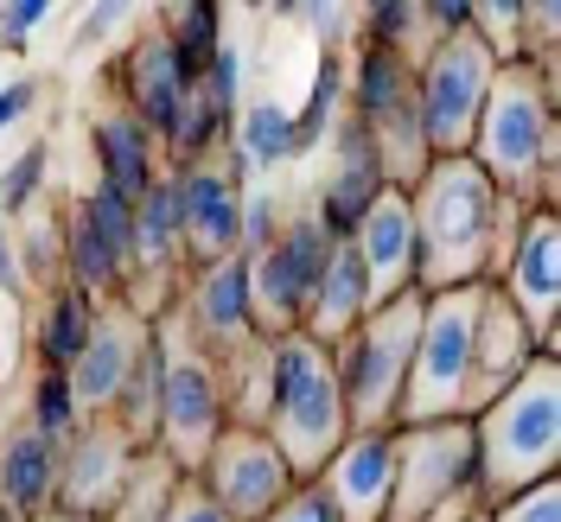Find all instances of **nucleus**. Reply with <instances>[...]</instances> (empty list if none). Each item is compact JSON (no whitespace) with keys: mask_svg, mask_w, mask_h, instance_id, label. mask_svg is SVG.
I'll use <instances>...</instances> for the list:
<instances>
[{"mask_svg":"<svg viewBox=\"0 0 561 522\" xmlns=\"http://www.w3.org/2000/svg\"><path fill=\"white\" fill-rule=\"evenodd\" d=\"M409 210H415V287L447 293L497 275L504 230L536 205L504 198L466 153H454V160H427V173L409 185Z\"/></svg>","mask_w":561,"mask_h":522,"instance_id":"nucleus-1","label":"nucleus"},{"mask_svg":"<svg viewBox=\"0 0 561 522\" xmlns=\"http://www.w3.org/2000/svg\"><path fill=\"white\" fill-rule=\"evenodd\" d=\"M224 147H230V121L192 90L185 108H179V121H173V135L160 140V160H167V166H198V160L224 153Z\"/></svg>","mask_w":561,"mask_h":522,"instance_id":"nucleus-33","label":"nucleus"},{"mask_svg":"<svg viewBox=\"0 0 561 522\" xmlns=\"http://www.w3.org/2000/svg\"><path fill=\"white\" fill-rule=\"evenodd\" d=\"M160 33L173 45V58L185 65V77L198 83L205 65L217 58V45H224V7H217V0H185V7H173V13L160 20Z\"/></svg>","mask_w":561,"mask_h":522,"instance_id":"nucleus-32","label":"nucleus"},{"mask_svg":"<svg viewBox=\"0 0 561 522\" xmlns=\"http://www.w3.org/2000/svg\"><path fill=\"white\" fill-rule=\"evenodd\" d=\"M217 383H224V415L230 427H262L275 402V338H249V345L217 357Z\"/></svg>","mask_w":561,"mask_h":522,"instance_id":"nucleus-26","label":"nucleus"},{"mask_svg":"<svg viewBox=\"0 0 561 522\" xmlns=\"http://www.w3.org/2000/svg\"><path fill=\"white\" fill-rule=\"evenodd\" d=\"M0 503L20 522L58 510V446L33 433L20 415H7V427H0Z\"/></svg>","mask_w":561,"mask_h":522,"instance_id":"nucleus-22","label":"nucleus"},{"mask_svg":"<svg viewBox=\"0 0 561 522\" xmlns=\"http://www.w3.org/2000/svg\"><path fill=\"white\" fill-rule=\"evenodd\" d=\"M339 115H345V51H319L307 103L287 108V121H294V160H307L313 147H325V135H332Z\"/></svg>","mask_w":561,"mask_h":522,"instance_id":"nucleus-30","label":"nucleus"},{"mask_svg":"<svg viewBox=\"0 0 561 522\" xmlns=\"http://www.w3.org/2000/svg\"><path fill=\"white\" fill-rule=\"evenodd\" d=\"M325 255H332V236L319 230L313 210H287L275 243L262 255H249V313H255L262 338H287V332L307 325L313 287L325 275Z\"/></svg>","mask_w":561,"mask_h":522,"instance_id":"nucleus-11","label":"nucleus"},{"mask_svg":"<svg viewBox=\"0 0 561 522\" xmlns=\"http://www.w3.org/2000/svg\"><path fill=\"white\" fill-rule=\"evenodd\" d=\"M280 223H287V205H280L275 192H243V255H262V248L280 236Z\"/></svg>","mask_w":561,"mask_h":522,"instance_id":"nucleus-37","label":"nucleus"},{"mask_svg":"<svg viewBox=\"0 0 561 522\" xmlns=\"http://www.w3.org/2000/svg\"><path fill=\"white\" fill-rule=\"evenodd\" d=\"M472 453L491 503L561 478V357H536L491 408L472 415Z\"/></svg>","mask_w":561,"mask_h":522,"instance_id":"nucleus-3","label":"nucleus"},{"mask_svg":"<svg viewBox=\"0 0 561 522\" xmlns=\"http://www.w3.org/2000/svg\"><path fill=\"white\" fill-rule=\"evenodd\" d=\"M351 243H357L364 268H370L377 306L415 287V210H409V192L402 185H383V198L364 210V223H357Z\"/></svg>","mask_w":561,"mask_h":522,"instance_id":"nucleus-21","label":"nucleus"},{"mask_svg":"<svg viewBox=\"0 0 561 522\" xmlns=\"http://www.w3.org/2000/svg\"><path fill=\"white\" fill-rule=\"evenodd\" d=\"M262 433L280 453V465L294 472V485H313L319 465L345 446L351 420L339 376H332V350L313 345L307 332L275 338V402H268Z\"/></svg>","mask_w":561,"mask_h":522,"instance_id":"nucleus-4","label":"nucleus"},{"mask_svg":"<svg viewBox=\"0 0 561 522\" xmlns=\"http://www.w3.org/2000/svg\"><path fill=\"white\" fill-rule=\"evenodd\" d=\"M230 160L243 166V178L294 166V121H287V108L275 96H255V103L237 108V121H230Z\"/></svg>","mask_w":561,"mask_h":522,"instance_id":"nucleus-27","label":"nucleus"},{"mask_svg":"<svg viewBox=\"0 0 561 522\" xmlns=\"http://www.w3.org/2000/svg\"><path fill=\"white\" fill-rule=\"evenodd\" d=\"M140 453L147 446H135L108 415H90L70 433V446L58 453V510H77V517L103 522L115 510V497H122Z\"/></svg>","mask_w":561,"mask_h":522,"instance_id":"nucleus-16","label":"nucleus"},{"mask_svg":"<svg viewBox=\"0 0 561 522\" xmlns=\"http://www.w3.org/2000/svg\"><path fill=\"white\" fill-rule=\"evenodd\" d=\"M485 522H561V478H542V485L517 490L504 503H491Z\"/></svg>","mask_w":561,"mask_h":522,"instance_id":"nucleus-36","label":"nucleus"},{"mask_svg":"<svg viewBox=\"0 0 561 522\" xmlns=\"http://www.w3.org/2000/svg\"><path fill=\"white\" fill-rule=\"evenodd\" d=\"M479 293H485V280H479V287L427 293V306H421V338H415V363H409V383H402L396 427H421V420H466Z\"/></svg>","mask_w":561,"mask_h":522,"instance_id":"nucleus-7","label":"nucleus"},{"mask_svg":"<svg viewBox=\"0 0 561 522\" xmlns=\"http://www.w3.org/2000/svg\"><path fill=\"white\" fill-rule=\"evenodd\" d=\"M90 153H96V178L115 185L122 198H140L153 178L167 173V160H160V140L140 128L135 115L122 103H103L90 115Z\"/></svg>","mask_w":561,"mask_h":522,"instance_id":"nucleus-24","label":"nucleus"},{"mask_svg":"<svg viewBox=\"0 0 561 522\" xmlns=\"http://www.w3.org/2000/svg\"><path fill=\"white\" fill-rule=\"evenodd\" d=\"M160 522H230V517H224L205 490H198V478H179L173 497H167V517H160Z\"/></svg>","mask_w":561,"mask_h":522,"instance_id":"nucleus-39","label":"nucleus"},{"mask_svg":"<svg viewBox=\"0 0 561 522\" xmlns=\"http://www.w3.org/2000/svg\"><path fill=\"white\" fill-rule=\"evenodd\" d=\"M421 306H427V293L409 287V293H396L383 306H370L364 325L332 345V376H339V395H345L351 433H383V427H396L402 383H409L415 338H421Z\"/></svg>","mask_w":561,"mask_h":522,"instance_id":"nucleus-6","label":"nucleus"},{"mask_svg":"<svg viewBox=\"0 0 561 522\" xmlns=\"http://www.w3.org/2000/svg\"><path fill=\"white\" fill-rule=\"evenodd\" d=\"M491 497L479 485L472 420L396 427V485L383 522H485Z\"/></svg>","mask_w":561,"mask_h":522,"instance_id":"nucleus-5","label":"nucleus"},{"mask_svg":"<svg viewBox=\"0 0 561 522\" xmlns=\"http://www.w3.org/2000/svg\"><path fill=\"white\" fill-rule=\"evenodd\" d=\"M192 478H198V490H205L230 522H262L280 497L294 490V472L280 465V453L268 446L262 427H224Z\"/></svg>","mask_w":561,"mask_h":522,"instance_id":"nucleus-13","label":"nucleus"},{"mask_svg":"<svg viewBox=\"0 0 561 522\" xmlns=\"http://www.w3.org/2000/svg\"><path fill=\"white\" fill-rule=\"evenodd\" d=\"M147 325H153V318L128 313L122 300H108V306H103V318H96V332H90L83 357L65 370L70 388H77V408H83V415H115L122 383H128V370H135L140 345H147Z\"/></svg>","mask_w":561,"mask_h":522,"instance_id":"nucleus-20","label":"nucleus"},{"mask_svg":"<svg viewBox=\"0 0 561 522\" xmlns=\"http://www.w3.org/2000/svg\"><path fill=\"white\" fill-rule=\"evenodd\" d=\"M58 223H65V280L90 300H122L135 275V198L96 178L90 192L58 198Z\"/></svg>","mask_w":561,"mask_h":522,"instance_id":"nucleus-10","label":"nucleus"},{"mask_svg":"<svg viewBox=\"0 0 561 522\" xmlns=\"http://www.w3.org/2000/svg\"><path fill=\"white\" fill-rule=\"evenodd\" d=\"M536 357H556V350L536 345V332L511 313V300H504V293L485 280V293H479V325H472V383H466V420L479 415V408H491V402L517 383Z\"/></svg>","mask_w":561,"mask_h":522,"instance_id":"nucleus-17","label":"nucleus"},{"mask_svg":"<svg viewBox=\"0 0 561 522\" xmlns=\"http://www.w3.org/2000/svg\"><path fill=\"white\" fill-rule=\"evenodd\" d=\"M319 497L339 522H383L389 485H396V427L383 433H345V446L319 465Z\"/></svg>","mask_w":561,"mask_h":522,"instance_id":"nucleus-19","label":"nucleus"},{"mask_svg":"<svg viewBox=\"0 0 561 522\" xmlns=\"http://www.w3.org/2000/svg\"><path fill=\"white\" fill-rule=\"evenodd\" d=\"M377 306V293H370V268H364V255H357V243H332V255H325V275H319L313 287V306H307V338L313 345H339L345 332H357L364 325V313Z\"/></svg>","mask_w":561,"mask_h":522,"instance_id":"nucleus-25","label":"nucleus"},{"mask_svg":"<svg viewBox=\"0 0 561 522\" xmlns=\"http://www.w3.org/2000/svg\"><path fill=\"white\" fill-rule=\"evenodd\" d=\"M185 96H192L185 65L173 58L167 33H160V26H147V33L115 58V103L128 108L153 140H167V135H173V121H179V108H185Z\"/></svg>","mask_w":561,"mask_h":522,"instance_id":"nucleus-18","label":"nucleus"},{"mask_svg":"<svg viewBox=\"0 0 561 522\" xmlns=\"http://www.w3.org/2000/svg\"><path fill=\"white\" fill-rule=\"evenodd\" d=\"M192 90H198L224 121H237V108H243V58H237V45H230V38L217 45V58L205 65V77H198Z\"/></svg>","mask_w":561,"mask_h":522,"instance_id":"nucleus-35","label":"nucleus"},{"mask_svg":"<svg viewBox=\"0 0 561 522\" xmlns=\"http://www.w3.org/2000/svg\"><path fill=\"white\" fill-rule=\"evenodd\" d=\"M38 20H51V0H13V7H0V45L20 51Z\"/></svg>","mask_w":561,"mask_h":522,"instance_id":"nucleus-40","label":"nucleus"},{"mask_svg":"<svg viewBox=\"0 0 561 522\" xmlns=\"http://www.w3.org/2000/svg\"><path fill=\"white\" fill-rule=\"evenodd\" d=\"M491 287L511 300V313L536 332V345L556 350L561 345V217L556 205H536L517 230L511 255L497 262Z\"/></svg>","mask_w":561,"mask_h":522,"instance_id":"nucleus-14","label":"nucleus"},{"mask_svg":"<svg viewBox=\"0 0 561 522\" xmlns=\"http://www.w3.org/2000/svg\"><path fill=\"white\" fill-rule=\"evenodd\" d=\"M173 318H179V332L198 350H210V357L262 338L255 313H249V255H224L210 268H192L173 300Z\"/></svg>","mask_w":561,"mask_h":522,"instance_id":"nucleus-15","label":"nucleus"},{"mask_svg":"<svg viewBox=\"0 0 561 522\" xmlns=\"http://www.w3.org/2000/svg\"><path fill=\"white\" fill-rule=\"evenodd\" d=\"M491 83H497V51L472 26L427 45V58L415 65V108L434 160H454V153L472 147V128L485 115Z\"/></svg>","mask_w":561,"mask_h":522,"instance_id":"nucleus-8","label":"nucleus"},{"mask_svg":"<svg viewBox=\"0 0 561 522\" xmlns=\"http://www.w3.org/2000/svg\"><path fill=\"white\" fill-rule=\"evenodd\" d=\"M153 332H160V350H167V376H160V433H153V446L192 478V472L205 465L210 440L230 427V415H224V383H217V357L192 345V338L179 332L173 313L153 318Z\"/></svg>","mask_w":561,"mask_h":522,"instance_id":"nucleus-9","label":"nucleus"},{"mask_svg":"<svg viewBox=\"0 0 561 522\" xmlns=\"http://www.w3.org/2000/svg\"><path fill=\"white\" fill-rule=\"evenodd\" d=\"M160 376H167V350H160V332L147 325V345H140L135 370H128V383H122V402H115V415H108L135 446H153V433H160Z\"/></svg>","mask_w":561,"mask_h":522,"instance_id":"nucleus-29","label":"nucleus"},{"mask_svg":"<svg viewBox=\"0 0 561 522\" xmlns=\"http://www.w3.org/2000/svg\"><path fill=\"white\" fill-rule=\"evenodd\" d=\"M0 522H20V517H13V510H7V503H0Z\"/></svg>","mask_w":561,"mask_h":522,"instance_id":"nucleus-44","label":"nucleus"},{"mask_svg":"<svg viewBox=\"0 0 561 522\" xmlns=\"http://www.w3.org/2000/svg\"><path fill=\"white\" fill-rule=\"evenodd\" d=\"M262 522H339V517H332V503L319 497V485H294Z\"/></svg>","mask_w":561,"mask_h":522,"instance_id":"nucleus-38","label":"nucleus"},{"mask_svg":"<svg viewBox=\"0 0 561 522\" xmlns=\"http://www.w3.org/2000/svg\"><path fill=\"white\" fill-rule=\"evenodd\" d=\"M466 160L524 205H556V166H561V121H556V70L549 58L497 65V83L485 96V115L472 128Z\"/></svg>","mask_w":561,"mask_h":522,"instance_id":"nucleus-2","label":"nucleus"},{"mask_svg":"<svg viewBox=\"0 0 561 522\" xmlns=\"http://www.w3.org/2000/svg\"><path fill=\"white\" fill-rule=\"evenodd\" d=\"M103 306L108 300H90V293L70 287V280H58L51 293H38L33 306H26V350H33L38 370H70V363L83 357V345H90Z\"/></svg>","mask_w":561,"mask_h":522,"instance_id":"nucleus-23","label":"nucleus"},{"mask_svg":"<svg viewBox=\"0 0 561 522\" xmlns=\"http://www.w3.org/2000/svg\"><path fill=\"white\" fill-rule=\"evenodd\" d=\"M20 420H26L33 433H45V440L65 453L70 433H77L90 415L77 408V388H70L65 370H38V363H33V370H26V402H20Z\"/></svg>","mask_w":561,"mask_h":522,"instance_id":"nucleus-31","label":"nucleus"},{"mask_svg":"<svg viewBox=\"0 0 561 522\" xmlns=\"http://www.w3.org/2000/svg\"><path fill=\"white\" fill-rule=\"evenodd\" d=\"M13 268L26 280V300L51 293L65 280V223H58V205H33L26 217H13Z\"/></svg>","mask_w":561,"mask_h":522,"instance_id":"nucleus-28","label":"nucleus"},{"mask_svg":"<svg viewBox=\"0 0 561 522\" xmlns=\"http://www.w3.org/2000/svg\"><path fill=\"white\" fill-rule=\"evenodd\" d=\"M38 522H96V517H77V510H45Z\"/></svg>","mask_w":561,"mask_h":522,"instance_id":"nucleus-42","label":"nucleus"},{"mask_svg":"<svg viewBox=\"0 0 561 522\" xmlns=\"http://www.w3.org/2000/svg\"><path fill=\"white\" fill-rule=\"evenodd\" d=\"M33 96H38V83H33V77H13V83L0 90V128L26 121V108H33Z\"/></svg>","mask_w":561,"mask_h":522,"instance_id":"nucleus-41","label":"nucleus"},{"mask_svg":"<svg viewBox=\"0 0 561 522\" xmlns=\"http://www.w3.org/2000/svg\"><path fill=\"white\" fill-rule=\"evenodd\" d=\"M45 173H51V140H26L20 160L0 173V223L26 217L33 205H45Z\"/></svg>","mask_w":561,"mask_h":522,"instance_id":"nucleus-34","label":"nucleus"},{"mask_svg":"<svg viewBox=\"0 0 561 522\" xmlns=\"http://www.w3.org/2000/svg\"><path fill=\"white\" fill-rule=\"evenodd\" d=\"M7 415H13V388H0V427H7Z\"/></svg>","mask_w":561,"mask_h":522,"instance_id":"nucleus-43","label":"nucleus"},{"mask_svg":"<svg viewBox=\"0 0 561 522\" xmlns=\"http://www.w3.org/2000/svg\"><path fill=\"white\" fill-rule=\"evenodd\" d=\"M173 173V205H179V236H185V268H210L224 255H243V166L224 153H210L198 166H167Z\"/></svg>","mask_w":561,"mask_h":522,"instance_id":"nucleus-12","label":"nucleus"}]
</instances>
